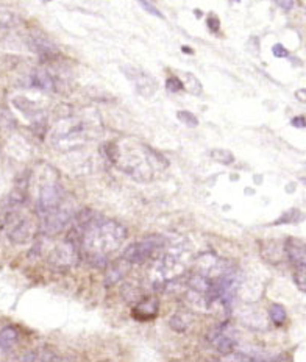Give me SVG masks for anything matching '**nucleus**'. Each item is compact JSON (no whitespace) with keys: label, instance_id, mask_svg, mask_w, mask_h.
<instances>
[{"label":"nucleus","instance_id":"f257e3e1","mask_svg":"<svg viewBox=\"0 0 306 362\" xmlns=\"http://www.w3.org/2000/svg\"><path fill=\"white\" fill-rule=\"evenodd\" d=\"M76 236H79L80 245L85 250L86 258L95 267L99 262L105 267L106 255L116 252L119 245L125 240L127 230L114 220L99 219L88 209L82 211L76 216Z\"/></svg>","mask_w":306,"mask_h":362},{"label":"nucleus","instance_id":"f03ea898","mask_svg":"<svg viewBox=\"0 0 306 362\" xmlns=\"http://www.w3.org/2000/svg\"><path fill=\"white\" fill-rule=\"evenodd\" d=\"M97 135V130L92 128V124L86 122V119H75L70 112L60 117L50 133V141L55 148L61 151H70L85 145Z\"/></svg>","mask_w":306,"mask_h":362},{"label":"nucleus","instance_id":"7ed1b4c3","mask_svg":"<svg viewBox=\"0 0 306 362\" xmlns=\"http://www.w3.org/2000/svg\"><path fill=\"white\" fill-rule=\"evenodd\" d=\"M64 202H66L64 189L58 183L49 181L41 187L40 195H37V214H40V217H43L60 208Z\"/></svg>","mask_w":306,"mask_h":362},{"label":"nucleus","instance_id":"20e7f679","mask_svg":"<svg viewBox=\"0 0 306 362\" xmlns=\"http://www.w3.org/2000/svg\"><path fill=\"white\" fill-rule=\"evenodd\" d=\"M164 244V239L161 236H153V237H147L141 242L131 244L125 253L124 258L130 262V264H141L144 262L153 252H155L158 247H161Z\"/></svg>","mask_w":306,"mask_h":362},{"label":"nucleus","instance_id":"39448f33","mask_svg":"<svg viewBox=\"0 0 306 362\" xmlns=\"http://www.w3.org/2000/svg\"><path fill=\"white\" fill-rule=\"evenodd\" d=\"M122 72L125 73V77L130 80V82L135 85L136 91L144 96V97H151L157 92V82L151 75H148L147 72L136 69V67H122Z\"/></svg>","mask_w":306,"mask_h":362},{"label":"nucleus","instance_id":"423d86ee","mask_svg":"<svg viewBox=\"0 0 306 362\" xmlns=\"http://www.w3.org/2000/svg\"><path fill=\"white\" fill-rule=\"evenodd\" d=\"M7 226H8V237H10V240L13 244H25L33 236L31 220L27 219V217L17 216L16 211L13 213V216L8 220Z\"/></svg>","mask_w":306,"mask_h":362},{"label":"nucleus","instance_id":"0eeeda50","mask_svg":"<svg viewBox=\"0 0 306 362\" xmlns=\"http://www.w3.org/2000/svg\"><path fill=\"white\" fill-rule=\"evenodd\" d=\"M76 258H79L76 245L72 244V242H66V244L58 245V247L52 252L49 261H50V264H52L55 269L67 270V269H70V267L76 262Z\"/></svg>","mask_w":306,"mask_h":362},{"label":"nucleus","instance_id":"6e6552de","mask_svg":"<svg viewBox=\"0 0 306 362\" xmlns=\"http://www.w3.org/2000/svg\"><path fill=\"white\" fill-rule=\"evenodd\" d=\"M158 309H160V303L157 297H147L142 301H139L136 304V308H133V318L138 321H148L153 320L158 315Z\"/></svg>","mask_w":306,"mask_h":362},{"label":"nucleus","instance_id":"1a4fd4ad","mask_svg":"<svg viewBox=\"0 0 306 362\" xmlns=\"http://www.w3.org/2000/svg\"><path fill=\"white\" fill-rule=\"evenodd\" d=\"M284 252L288 259L297 267H306V244L300 242L297 239H289L286 245H284Z\"/></svg>","mask_w":306,"mask_h":362},{"label":"nucleus","instance_id":"9d476101","mask_svg":"<svg viewBox=\"0 0 306 362\" xmlns=\"http://www.w3.org/2000/svg\"><path fill=\"white\" fill-rule=\"evenodd\" d=\"M28 43H30L31 50H34L37 55L46 58V60L53 58L58 53V47L50 41L49 37H46L43 34H33Z\"/></svg>","mask_w":306,"mask_h":362},{"label":"nucleus","instance_id":"9b49d317","mask_svg":"<svg viewBox=\"0 0 306 362\" xmlns=\"http://www.w3.org/2000/svg\"><path fill=\"white\" fill-rule=\"evenodd\" d=\"M31 85L34 88H40L43 91H47V92H53L56 89V80L47 72V70H36L33 75H31Z\"/></svg>","mask_w":306,"mask_h":362},{"label":"nucleus","instance_id":"f8f14e48","mask_svg":"<svg viewBox=\"0 0 306 362\" xmlns=\"http://www.w3.org/2000/svg\"><path fill=\"white\" fill-rule=\"evenodd\" d=\"M17 337H19V333L16 328H13V327L4 328L2 331H0V351H4V353L10 351L16 345Z\"/></svg>","mask_w":306,"mask_h":362},{"label":"nucleus","instance_id":"ddd939ff","mask_svg":"<svg viewBox=\"0 0 306 362\" xmlns=\"http://www.w3.org/2000/svg\"><path fill=\"white\" fill-rule=\"evenodd\" d=\"M214 347H216V350H217L220 354L228 356V354L233 353V350H235V347H236V340H235L232 336H230V334H222V333H219V334H217V339L214 340Z\"/></svg>","mask_w":306,"mask_h":362},{"label":"nucleus","instance_id":"4468645a","mask_svg":"<svg viewBox=\"0 0 306 362\" xmlns=\"http://www.w3.org/2000/svg\"><path fill=\"white\" fill-rule=\"evenodd\" d=\"M22 360H60V357H56V354L49 351L47 348H40L27 353Z\"/></svg>","mask_w":306,"mask_h":362},{"label":"nucleus","instance_id":"2eb2a0df","mask_svg":"<svg viewBox=\"0 0 306 362\" xmlns=\"http://www.w3.org/2000/svg\"><path fill=\"white\" fill-rule=\"evenodd\" d=\"M127 264H130V262L124 258L121 262H118V264H116V267L111 269V270H108V273H106V281H108V284L116 283V281H119V279L127 273V269H128V265H127Z\"/></svg>","mask_w":306,"mask_h":362},{"label":"nucleus","instance_id":"dca6fc26","mask_svg":"<svg viewBox=\"0 0 306 362\" xmlns=\"http://www.w3.org/2000/svg\"><path fill=\"white\" fill-rule=\"evenodd\" d=\"M184 88L187 92L194 94V96H200L202 91H203V86L202 83L199 82V78L194 75V73H184V82H183Z\"/></svg>","mask_w":306,"mask_h":362},{"label":"nucleus","instance_id":"f3484780","mask_svg":"<svg viewBox=\"0 0 306 362\" xmlns=\"http://www.w3.org/2000/svg\"><path fill=\"white\" fill-rule=\"evenodd\" d=\"M211 156H213L214 161H217V163H220V164H225V166L235 163V155H233L232 151L225 150V148H216V150H213V151H211Z\"/></svg>","mask_w":306,"mask_h":362},{"label":"nucleus","instance_id":"a211bd4d","mask_svg":"<svg viewBox=\"0 0 306 362\" xmlns=\"http://www.w3.org/2000/svg\"><path fill=\"white\" fill-rule=\"evenodd\" d=\"M269 317L275 325H283L286 321V311L281 304H272L269 309Z\"/></svg>","mask_w":306,"mask_h":362},{"label":"nucleus","instance_id":"6ab92c4d","mask_svg":"<svg viewBox=\"0 0 306 362\" xmlns=\"http://www.w3.org/2000/svg\"><path fill=\"white\" fill-rule=\"evenodd\" d=\"M169 325H170V328H172L174 331H177V333H184V331L187 330V327H189V321H187L181 314H175V315L170 317Z\"/></svg>","mask_w":306,"mask_h":362},{"label":"nucleus","instance_id":"aec40b11","mask_svg":"<svg viewBox=\"0 0 306 362\" xmlns=\"http://www.w3.org/2000/svg\"><path fill=\"white\" fill-rule=\"evenodd\" d=\"M301 219H303V214H301L298 209L292 208V209L286 211L275 223H277V225H281V223H295V222H300Z\"/></svg>","mask_w":306,"mask_h":362},{"label":"nucleus","instance_id":"412c9836","mask_svg":"<svg viewBox=\"0 0 306 362\" xmlns=\"http://www.w3.org/2000/svg\"><path fill=\"white\" fill-rule=\"evenodd\" d=\"M177 117L180 122H183L186 127H190V128H196L199 125V119L189 111H178L177 112Z\"/></svg>","mask_w":306,"mask_h":362},{"label":"nucleus","instance_id":"4be33fe9","mask_svg":"<svg viewBox=\"0 0 306 362\" xmlns=\"http://www.w3.org/2000/svg\"><path fill=\"white\" fill-rule=\"evenodd\" d=\"M16 21H17L16 14H13L11 11H8L5 8H0V30L14 25Z\"/></svg>","mask_w":306,"mask_h":362},{"label":"nucleus","instance_id":"5701e85b","mask_svg":"<svg viewBox=\"0 0 306 362\" xmlns=\"http://www.w3.org/2000/svg\"><path fill=\"white\" fill-rule=\"evenodd\" d=\"M136 2L141 5V8H144L148 14H151V16H155V17H158V19H164V16H163V13L153 5V4H150V2H147V0H136Z\"/></svg>","mask_w":306,"mask_h":362},{"label":"nucleus","instance_id":"b1692460","mask_svg":"<svg viewBox=\"0 0 306 362\" xmlns=\"http://www.w3.org/2000/svg\"><path fill=\"white\" fill-rule=\"evenodd\" d=\"M183 88H184L183 82L177 77H169L166 80V89L169 92H178V91H183Z\"/></svg>","mask_w":306,"mask_h":362},{"label":"nucleus","instance_id":"393cba45","mask_svg":"<svg viewBox=\"0 0 306 362\" xmlns=\"http://www.w3.org/2000/svg\"><path fill=\"white\" fill-rule=\"evenodd\" d=\"M294 279H295V284H297L303 292H306V267L297 269V272H295V275H294Z\"/></svg>","mask_w":306,"mask_h":362},{"label":"nucleus","instance_id":"a878e982","mask_svg":"<svg viewBox=\"0 0 306 362\" xmlns=\"http://www.w3.org/2000/svg\"><path fill=\"white\" fill-rule=\"evenodd\" d=\"M206 25H208V28H209L213 33H216V31H219V28H220V21H219L217 16L209 14L208 19H206Z\"/></svg>","mask_w":306,"mask_h":362},{"label":"nucleus","instance_id":"bb28decb","mask_svg":"<svg viewBox=\"0 0 306 362\" xmlns=\"http://www.w3.org/2000/svg\"><path fill=\"white\" fill-rule=\"evenodd\" d=\"M272 53H274L277 58H286V56L289 55V52H288L281 44H275V46L272 47Z\"/></svg>","mask_w":306,"mask_h":362},{"label":"nucleus","instance_id":"cd10ccee","mask_svg":"<svg viewBox=\"0 0 306 362\" xmlns=\"http://www.w3.org/2000/svg\"><path fill=\"white\" fill-rule=\"evenodd\" d=\"M294 2H295V0H277L278 7L283 8L284 11H289L294 7Z\"/></svg>","mask_w":306,"mask_h":362},{"label":"nucleus","instance_id":"c85d7f7f","mask_svg":"<svg viewBox=\"0 0 306 362\" xmlns=\"http://www.w3.org/2000/svg\"><path fill=\"white\" fill-rule=\"evenodd\" d=\"M291 124L297 128H303V127H306V119L304 117H294L291 120Z\"/></svg>","mask_w":306,"mask_h":362},{"label":"nucleus","instance_id":"c756f323","mask_svg":"<svg viewBox=\"0 0 306 362\" xmlns=\"http://www.w3.org/2000/svg\"><path fill=\"white\" fill-rule=\"evenodd\" d=\"M295 97H297L300 102H306V91H304V89H298V91L295 92Z\"/></svg>","mask_w":306,"mask_h":362},{"label":"nucleus","instance_id":"7c9ffc66","mask_svg":"<svg viewBox=\"0 0 306 362\" xmlns=\"http://www.w3.org/2000/svg\"><path fill=\"white\" fill-rule=\"evenodd\" d=\"M181 50H183L184 53H189V55H193V53H194V50H193V49H189V47H181Z\"/></svg>","mask_w":306,"mask_h":362},{"label":"nucleus","instance_id":"2f4dec72","mask_svg":"<svg viewBox=\"0 0 306 362\" xmlns=\"http://www.w3.org/2000/svg\"><path fill=\"white\" fill-rule=\"evenodd\" d=\"M43 4H49V2H52V0H41Z\"/></svg>","mask_w":306,"mask_h":362},{"label":"nucleus","instance_id":"473e14b6","mask_svg":"<svg viewBox=\"0 0 306 362\" xmlns=\"http://www.w3.org/2000/svg\"><path fill=\"white\" fill-rule=\"evenodd\" d=\"M301 183H304V184H306V178H301Z\"/></svg>","mask_w":306,"mask_h":362}]
</instances>
